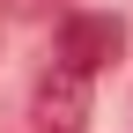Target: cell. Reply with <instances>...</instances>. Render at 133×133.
Instances as JSON below:
<instances>
[{
    "mask_svg": "<svg viewBox=\"0 0 133 133\" xmlns=\"http://www.w3.org/2000/svg\"><path fill=\"white\" fill-rule=\"evenodd\" d=\"M30 126L37 133H89V74L74 66H52L30 96Z\"/></svg>",
    "mask_w": 133,
    "mask_h": 133,
    "instance_id": "1",
    "label": "cell"
},
{
    "mask_svg": "<svg viewBox=\"0 0 133 133\" xmlns=\"http://www.w3.org/2000/svg\"><path fill=\"white\" fill-rule=\"evenodd\" d=\"M118 52H126V22L118 15H66L59 22V66H74V74H96Z\"/></svg>",
    "mask_w": 133,
    "mask_h": 133,
    "instance_id": "2",
    "label": "cell"
},
{
    "mask_svg": "<svg viewBox=\"0 0 133 133\" xmlns=\"http://www.w3.org/2000/svg\"><path fill=\"white\" fill-rule=\"evenodd\" d=\"M15 8H52V0H15Z\"/></svg>",
    "mask_w": 133,
    "mask_h": 133,
    "instance_id": "3",
    "label": "cell"
}]
</instances>
